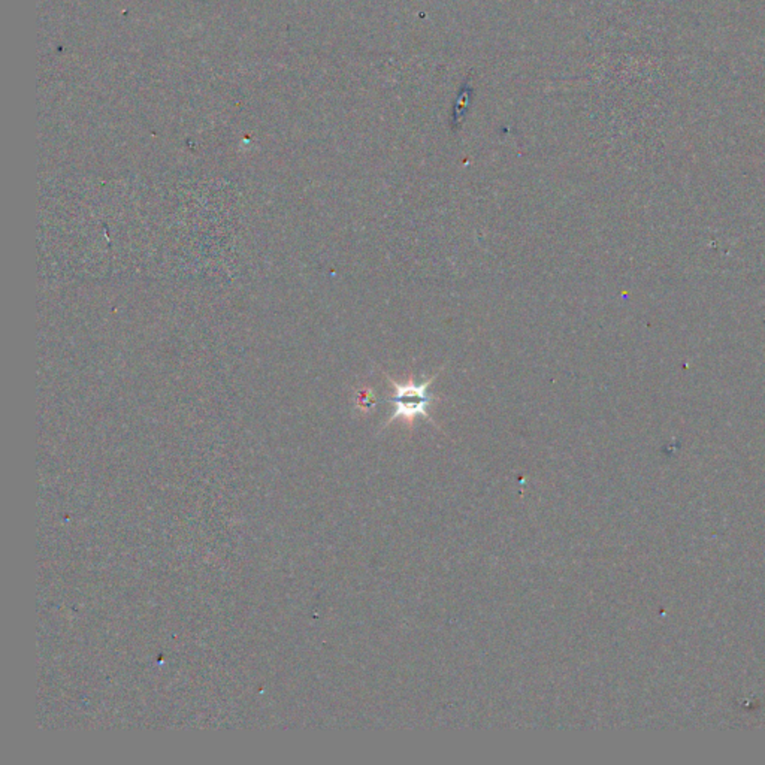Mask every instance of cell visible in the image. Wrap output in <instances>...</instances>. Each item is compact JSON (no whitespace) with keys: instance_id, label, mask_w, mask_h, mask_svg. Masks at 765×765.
<instances>
[{"instance_id":"1","label":"cell","mask_w":765,"mask_h":765,"mask_svg":"<svg viewBox=\"0 0 765 765\" xmlns=\"http://www.w3.org/2000/svg\"><path fill=\"white\" fill-rule=\"evenodd\" d=\"M438 374L440 372H436L435 375L431 377L429 380L422 383H417L413 379H410L409 381L402 384L390 379L389 375H386L387 381L393 386V390H395L392 396L393 413L389 417V420H387V425L392 423L396 419L413 422L414 419H417V417H425V419L431 420L429 409L434 404L435 398L429 390V386L432 384V381L436 379V377H438Z\"/></svg>"}]
</instances>
